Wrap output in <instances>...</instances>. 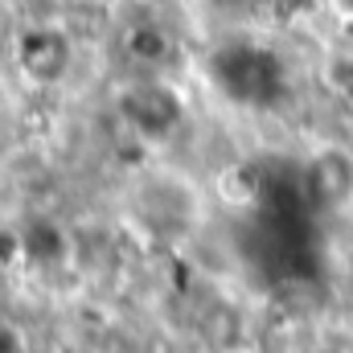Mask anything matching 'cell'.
<instances>
[{"instance_id": "6da1fadb", "label": "cell", "mask_w": 353, "mask_h": 353, "mask_svg": "<svg viewBox=\"0 0 353 353\" xmlns=\"http://www.w3.org/2000/svg\"><path fill=\"white\" fill-rule=\"evenodd\" d=\"M304 193L321 210H350L353 205V152L350 148H325L304 169Z\"/></svg>"}, {"instance_id": "7a4b0ae2", "label": "cell", "mask_w": 353, "mask_h": 353, "mask_svg": "<svg viewBox=\"0 0 353 353\" xmlns=\"http://www.w3.org/2000/svg\"><path fill=\"white\" fill-rule=\"evenodd\" d=\"M21 66L33 83H58L70 66V41L62 29H25L17 33Z\"/></svg>"}, {"instance_id": "3957f363", "label": "cell", "mask_w": 353, "mask_h": 353, "mask_svg": "<svg viewBox=\"0 0 353 353\" xmlns=\"http://www.w3.org/2000/svg\"><path fill=\"white\" fill-rule=\"evenodd\" d=\"M123 119H128L140 136L161 140V136H169L176 128L181 107H176V99L161 87V83H140L132 94H123Z\"/></svg>"}, {"instance_id": "277c9868", "label": "cell", "mask_w": 353, "mask_h": 353, "mask_svg": "<svg viewBox=\"0 0 353 353\" xmlns=\"http://www.w3.org/2000/svg\"><path fill=\"white\" fill-rule=\"evenodd\" d=\"M12 337H17V333L0 325V353H21V350H25V345H8V350H4V341H12Z\"/></svg>"}]
</instances>
